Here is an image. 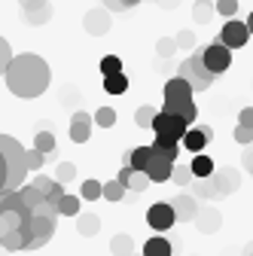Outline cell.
<instances>
[{"instance_id": "ab89813d", "label": "cell", "mask_w": 253, "mask_h": 256, "mask_svg": "<svg viewBox=\"0 0 253 256\" xmlns=\"http://www.w3.org/2000/svg\"><path fill=\"white\" fill-rule=\"evenodd\" d=\"M235 12H238V0H216V16L235 18Z\"/></svg>"}, {"instance_id": "ba28073f", "label": "cell", "mask_w": 253, "mask_h": 256, "mask_svg": "<svg viewBox=\"0 0 253 256\" xmlns=\"http://www.w3.org/2000/svg\"><path fill=\"white\" fill-rule=\"evenodd\" d=\"M210 180H214V189H216V198L232 196V192H238V186H241V174L235 168H216L210 174Z\"/></svg>"}, {"instance_id": "7a4b0ae2", "label": "cell", "mask_w": 253, "mask_h": 256, "mask_svg": "<svg viewBox=\"0 0 253 256\" xmlns=\"http://www.w3.org/2000/svg\"><path fill=\"white\" fill-rule=\"evenodd\" d=\"M177 74L192 86L196 92H208L210 86H214V80H216V74H210L208 68H204V58H202V49H192V55H189L180 68H177Z\"/></svg>"}, {"instance_id": "2e32d148", "label": "cell", "mask_w": 253, "mask_h": 256, "mask_svg": "<svg viewBox=\"0 0 253 256\" xmlns=\"http://www.w3.org/2000/svg\"><path fill=\"white\" fill-rule=\"evenodd\" d=\"M171 171H174V162H168V158H162V156L152 152L150 165H146L150 180H152V183H168V180H171Z\"/></svg>"}, {"instance_id": "e575fe53", "label": "cell", "mask_w": 253, "mask_h": 256, "mask_svg": "<svg viewBox=\"0 0 253 256\" xmlns=\"http://www.w3.org/2000/svg\"><path fill=\"white\" fill-rule=\"evenodd\" d=\"M171 180H174L177 186H189V183H192V180H196V174H192V168H189V165H177V162H174V171H171Z\"/></svg>"}, {"instance_id": "ac0fdd59", "label": "cell", "mask_w": 253, "mask_h": 256, "mask_svg": "<svg viewBox=\"0 0 253 256\" xmlns=\"http://www.w3.org/2000/svg\"><path fill=\"white\" fill-rule=\"evenodd\" d=\"M76 232L82 235V238H94L101 232V216L98 214H76Z\"/></svg>"}, {"instance_id": "8992f818", "label": "cell", "mask_w": 253, "mask_h": 256, "mask_svg": "<svg viewBox=\"0 0 253 256\" xmlns=\"http://www.w3.org/2000/svg\"><path fill=\"white\" fill-rule=\"evenodd\" d=\"M216 40L226 43L229 49H241V46H247V40H250V28H247V22L226 18V24L220 28V37H216Z\"/></svg>"}, {"instance_id": "83f0119b", "label": "cell", "mask_w": 253, "mask_h": 256, "mask_svg": "<svg viewBox=\"0 0 253 256\" xmlns=\"http://www.w3.org/2000/svg\"><path fill=\"white\" fill-rule=\"evenodd\" d=\"M104 196V183H98V180H82V186H80V198H86V202H98Z\"/></svg>"}, {"instance_id": "7dc6e473", "label": "cell", "mask_w": 253, "mask_h": 256, "mask_svg": "<svg viewBox=\"0 0 253 256\" xmlns=\"http://www.w3.org/2000/svg\"><path fill=\"white\" fill-rule=\"evenodd\" d=\"M238 122L247 125V128H253V107H244V110L238 113Z\"/></svg>"}, {"instance_id": "836d02e7", "label": "cell", "mask_w": 253, "mask_h": 256, "mask_svg": "<svg viewBox=\"0 0 253 256\" xmlns=\"http://www.w3.org/2000/svg\"><path fill=\"white\" fill-rule=\"evenodd\" d=\"M92 119H94V125H101V128H113L116 125V110L113 107H98Z\"/></svg>"}, {"instance_id": "7402d4cb", "label": "cell", "mask_w": 253, "mask_h": 256, "mask_svg": "<svg viewBox=\"0 0 253 256\" xmlns=\"http://www.w3.org/2000/svg\"><path fill=\"white\" fill-rule=\"evenodd\" d=\"M110 253H113V256H132V253H134V238L125 235V232L113 235V238H110Z\"/></svg>"}, {"instance_id": "f35d334b", "label": "cell", "mask_w": 253, "mask_h": 256, "mask_svg": "<svg viewBox=\"0 0 253 256\" xmlns=\"http://www.w3.org/2000/svg\"><path fill=\"white\" fill-rule=\"evenodd\" d=\"M174 40H177V49H186V52H192V49H196V40H198V37L192 34V30H186V28H183L180 34L174 37Z\"/></svg>"}, {"instance_id": "5b68a950", "label": "cell", "mask_w": 253, "mask_h": 256, "mask_svg": "<svg viewBox=\"0 0 253 256\" xmlns=\"http://www.w3.org/2000/svg\"><path fill=\"white\" fill-rule=\"evenodd\" d=\"M82 28H86V34L92 37H104L110 34V28H113V12L107 6H94L82 16Z\"/></svg>"}, {"instance_id": "4316f807", "label": "cell", "mask_w": 253, "mask_h": 256, "mask_svg": "<svg viewBox=\"0 0 253 256\" xmlns=\"http://www.w3.org/2000/svg\"><path fill=\"white\" fill-rule=\"evenodd\" d=\"M189 186H192V196L196 198H216V189H214V180L210 177H196Z\"/></svg>"}, {"instance_id": "ffe728a7", "label": "cell", "mask_w": 253, "mask_h": 256, "mask_svg": "<svg viewBox=\"0 0 253 256\" xmlns=\"http://www.w3.org/2000/svg\"><path fill=\"white\" fill-rule=\"evenodd\" d=\"M150 158H152V146H134V150H128V152L122 156V162L132 165V168H138V171H146Z\"/></svg>"}, {"instance_id": "b9f144b4", "label": "cell", "mask_w": 253, "mask_h": 256, "mask_svg": "<svg viewBox=\"0 0 253 256\" xmlns=\"http://www.w3.org/2000/svg\"><path fill=\"white\" fill-rule=\"evenodd\" d=\"M232 138L241 144V146H247V144H253V128H247V125H235V132H232Z\"/></svg>"}, {"instance_id": "8d00e7d4", "label": "cell", "mask_w": 253, "mask_h": 256, "mask_svg": "<svg viewBox=\"0 0 253 256\" xmlns=\"http://www.w3.org/2000/svg\"><path fill=\"white\" fill-rule=\"evenodd\" d=\"M177 52V40L174 37H159V40H156V55H159V58H171Z\"/></svg>"}, {"instance_id": "e0dca14e", "label": "cell", "mask_w": 253, "mask_h": 256, "mask_svg": "<svg viewBox=\"0 0 253 256\" xmlns=\"http://www.w3.org/2000/svg\"><path fill=\"white\" fill-rule=\"evenodd\" d=\"M150 146H152L156 156L168 158V162H177V156H180V140H171V138H162V134H156Z\"/></svg>"}, {"instance_id": "9a60e30c", "label": "cell", "mask_w": 253, "mask_h": 256, "mask_svg": "<svg viewBox=\"0 0 253 256\" xmlns=\"http://www.w3.org/2000/svg\"><path fill=\"white\" fill-rule=\"evenodd\" d=\"M34 186L43 192V196L58 208V202H61V196H64V183H58L55 177H46V174H37L34 177Z\"/></svg>"}, {"instance_id": "c3c4849f", "label": "cell", "mask_w": 253, "mask_h": 256, "mask_svg": "<svg viewBox=\"0 0 253 256\" xmlns=\"http://www.w3.org/2000/svg\"><path fill=\"white\" fill-rule=\"evenodd\" d=\"M152 4H159V6H165V10H174L180 0H152Z\"/></svg>"}, {"instance_id": "bcb514c9", "label": "cell", "mask_w": 253, "mask_h": 256, "mask_svg": "<svg viewBox=\"0 0 253 256\" xmlns=\"http://www.w3.org/2000/svg\"><path fill=\"white\" fill-rule=\"evenodd\" d=\"M49 0H18V6H22V12H30V10H40V6H46Z\"/></svg>"}, {"instance_id": "7c38bea8", "label": "cell", "mask_w": 253, "mask_h": 256, "mask_svg": "<svg viewBox=\"0 0 253 256\" xmlns=\"http://www.w3.org/2000/svg\"><path fill=\"white\" fill-rule=\"evenodd\" d=\"M116 180L128 189V192H144V189L152 183L146 171H138V168H132V165H122V171L116 174Z\"/></svg>"}, {"instance_id": "52a82bcc", "label": "cell", "mask_w": 253, "mask_h": 256, "mask_svg": "<svg viewBox=\"0 0 253 256\" xmlns=\"http://www.w3.org/2000/svg\"><path fill=\"white\" fill-rule=\"evenodd\" d=\"M174 222H177V214H174L171 202H156V204H150V210H146V226H150V229L168 232Z\"/></svg>"}, {"instance_id": "44dd1931", "label": "cell", "mask_w": 253, "mask_h": 256, "mask_svg": "<svg viewBox=\"0 0 253 256\" xmlns=\"http://www.w3.org/2000/svg\"><path fill=\"white\" fill-rule=\"evenodd\" d=\"M140 253H144V256H174V244H171L168 238H162V235H152V238L144 244Z\"/></svg>"}, {"instance_id": "6da1fadb", "label": "cell", "mask_w": 253, "mask_h": 256, "mask_svg": "<svg viewBox=\"0 0 253 256\" xmlns=\"http://www.w3.org/2000/svg\"><path fill=\"white\" fill-rule=\"evenodd\" d=\"M4 76H6V88L16 94V98H40V94L49 88V80H52L49 64L34 52L12 55Z\"/></svg>"}, {"instance_id": "3957f363", "label": "cell", "mask_w": 253, "mask_h": 256, "mask_svg": "<svg viewBox=\"0 0 253 256\" xmlns=\"http://www.w3.org/2000/svg\"><path fill=\"white\" fill-rule=\"evenodd\" d=\"M189 122L177 113H168V110H159L152 119V134H162V138H171V140H183Z\"/></svg>"}, {"instance_id": "74e56055", "label": "cell", "mask_w": 253, "mask_h": 256, "mask_svg": "<svg viewBox=\"0 0 253 256\" xmlns=\"http://www.w3.org/2000/svg\"><path fill=\"white\" fill-rule=\"evenodd\" d=\"M76 177V165L74 162H58V168H55V180L58 183H70Z\"/></svg>"}, {"instance_id": "f1b7e54d", "label": "cell", "mask_w": 253, "mask_h": 256, "mask_svg": "<svg viewBox=\"0 0 253 256\" xmlns=\"http://www.w3.org/2000/svg\"><path fill=\"white\" fill-rule=\"evenodd\" d=\"M156 113H159V110H156L152 104H144V107H138V110H134V125H138V128H152V119H156Z\"/></svg>"}, {"instance_id": "d6986e66", "label": "cell", "mask_w": 253, "mask_h": 256, "mask_svg": "<svg viewBox=\"0 0 253 256\" xmlns=\"http://www.w3.org/2000/svg\"><path fill=\"white\" fill-rule=\"evenodd\" d=\"M162 110L183 116L189 125H192V122L198 119V107H196V101H165V104H162Z\"/></svg>"}, {"instance_id": "d6a6232c", "label": "cell", "mask_w": 253, "mask_h": 256, "mask_svg": "<svg viewBox=\"0 0 253 256\" xmlns=\"http://www.w3.org/2000/svg\"><path fill=\"white\" fill-rule=\"evenodd\" d=\"M140 4V0H101V6H107L113 16H122V12H128Z\"/></svg>"}, {"instance_id": "7bdbcfd3", "label": "cell", "mask_w": 253, "mask_h": 256, "mask_svg": "<svg viewBox=\"0 0 253 256\" xmlns=\"http://www.w3.org/2000/svg\"><path fill=\"white\" fill-rule=\"evenodd\" d=\"M10 61H12V49H10V43L0 37V76L6 74V68H10Z\"/></svg>"}, {"instance_id": "30bf717a", "label": "cell", "mask_w": 253, "mask_h": 256, "mask_svg": "<svg viewBox=\"0 0 253 256\" xmlns=\"http://www.w3.org/2000/svg\"><path fill=\"white\" fill-rule=\"evenodd\" d=\"M171 208L177 214V222H192L202 204H198V198L192 196V192H183V196H174L171 198Z\"/></svg>"}, {"instance_id": "277c9868", "label": "cell", "mask_w": 253, "mask_h": 256, "mask_svg": "<svg viewBox=\"0 0 253 256\" xmlns=\"http://www.w3.org/2000/svg\"><path fill=\"white\" fill-rule=\"evenodd\" d=\"M202 58H204V68L220 76V74H226L229 64H232V49H229L226 43L214 40V43H208V46L202 49Z\"/></svg>"}, {"instance_id": "484cf974", "label": "cell", "mask_w": 253, "mask_h": 256, "mask_svg": "<svg viewBox=\"0 0 253 256\" xmlns=\"http://www.w3.org/2000/svg\"><path fill=\"white\" fill-rule=\"evenodd\" d=\"M49 18H52V4H46V6H40V10H30V12H22V22L30 24V28H40V24H46Z\"/></svg>"}, {"instance_id": "8fae6325", "label": "cell", "mask_w": 253, "mask_h": 256, "mask_svg": "<svg viewBox=\"0 0 253 256\" xmlns=\"http://www.w3.org/2000/svg\"><path fill=\"white\" fill-rule=\"evenodd\" d=\"M192 222H196V229L202 235H214V232H220V226H223V214L216 208H210V204H204V208H198Z\"/></svg>"}, {"instance_id": "4fadbf2b", "label": "cell", "mask_w": 253, "mask_h": 256, "mask_svg": "<svg viewBox=\"0 0 253 256\" xmlns=\"http://www.w3.org/2000/svg\"><path fill=\"white\" fill-rule=\"evenodd\" d=\"M92 125H94V119H92L86 110H76V113L70 116V140H74V144H86V140L92 138Z\"/></svg>"}, {"instance_id": "d4e9b609", "label": "cell", "mask_w": 253, "mask_h": 256, "mask_svg": "<svg viewBox=\"0 0 253 256\" xmlns=\"http://www.w3.org/2000/svg\"><path fill=\"white\" fill-rule=\"evenodd\" d=\"M214 16H216V4H210V0H196L192 4V18L198 24H210Z\"/></svg>"}, {"instance_id": "f546056e", "label": "cell", "mask_w": 253, "mask_h": 256, "mask_svg": "<svg viewBox=\"0 0 253 256\" xmlns=\"http://www.w3.org/2000/svg\"><path fill=\"white\" fill-rule=\"evenodd\" d=\"M80 202H82V198L68 196V192H64V196H61V202H58V214H61V216H76V214H80Z\"/></svg>"}, {"instance_id": "f907efd6", "label": "cell", "mask_w": 253, "mask_h": 256, "mask_svg": "<svg viewBox=\"0 0 253 256\" xmlns=\"http://www.w3.org/2000/svg\"><path fill=\"white\" fill-rule=\"evenodd\" d=\"M244 256H253V241L247 244V250H244Z\"/></svg>"}, {"instance_id": "4dcf8cb0", "label": "cell", "mask_w": 253, "mask_h": 256, "mask_svg": "<svg viewBox=\"0 0 253 256\" xmlns=\"http://www.w3.org/2000/svg\"><path fill=\"white\" fill-rule=\"evenodd\" d=\"M125 192H128V189H125L119 180H107V183H104V196H101V198H107V202H122V198H125Z\"/></svg>"}, {"instance_id": "ee69618b", "label": "cell", "mask_w": 253, "mask_h": 256, "mask_svg": "<svg viewBox=\"0 0 253 256\" xmlns=\"http://www.w3.org/2000/svg\"><path fill=\"white\" fill-rule=\"evenodd\" d=\"M6 180H10V168H6V156L0 150V192H6Z\"/></svg>"}, {"instance_id": "9c48e42d", "label": "cell", "mask_w": 253, "mask_h": 256, "mask_svg": "<svg viewBox=\"0 0 253 256\" xmlns=\"http://www.w3.org/2000/svg\"><path fill=\"white\" fill-rule=\"evenodd\" d=\"M210 138H214V132H210L208 125H189L186 134H183V140H180V146L196 156V152H204V146L210 144Z\"/></svg>"}, {"instance_id": "f6af8a7d", "label": "cell", "mask_w": 253, "mask_h": 256, "mask_svg": "<svg viewBox=\"0 0 253 256\" xmlns=\"http://www.w3.org/2000/svg\"><path fill=\"white\" fill-rule=\"evenodd\" d=\"M241 165H244L247 174H253V144H247V150L241 152Z\"/></svg>"}, {"instance_id": "cb8c5ba5", "label": "cell", "mask_w": 253, "mask_h": 256, "mask_svg": "<svg viewBox=\"0 0 253 256\" xmlns=\"http://www.w3.org/2000/svg\"><path fill=\"white\" fill-rule=\"evenodd\" d=\"M104 92L107 94H125V92H128V76H125V70L104 76Z\"/></svg>"}, {"instance_id": "60d3db41", "label": "cell", "mask_w": 253, "mask_h": 256, "mask_svg": "<svg viewBox=\"0 0 253 256\" xmlns=\"http://www.w3.org/2000/svg\"><path fill=\"white\" fill-rule=\"evenodd\" d=\"M43 162H46V152H40L37 146H34V150H28V171H40Z\"/></svg>"}, {"instance_id": "603a6c76", "label": "cell", "mask_w": 253, "mask_h": 256, "mask_svg": "<svg viewBox=\"0 0 253 256\" xmlns=\"http://www.w3.org/2000/svg\"><path fill=\"white\" fill-rule=\"evenodd\" d=\"M189 168H192V174H196V177H210V174L216 171L214 158H210V156H204V152H196V156H192V162H189Z\"/></svg>"}, {"instance_id": "681fc988", "label": "cell", "mask_w": 253, "mask_h": 256, "mask_svg": "<svg viewBox=\"0 0 253 256\" xmlns=\"http://www.w3.org/2000/svg\"><path fill=\"white\" fill-rule=\"evenodd\" d=\"M247 28H250V37H253V12L247 16Z\"/></svg>"}, {"instance_id": "5bb4252c", "label": "cell", "mask_w": 253, "mask_h": 256, "mask_svg": "<svg viewBox=\"0 0 253 256\" xmlns=\"http://www.w3.org/2000/svg\"><path fill=\"white\" fill-rule=\"evenodd\" d=\"M192 94H196V88L189 86L180 74L165 82V101H192Z\"/></svg>"}, {"instance_id": "1f68e13d", "label": "cell", "mask_w": 253, "mask_h": 256, "mask_svg": "<svg viewBox=\"0 0 253 256\" xmlns=\"http://www.w3.org/2000/svg\"><path fill=\"white\" fill-rule=\"evenodd\" d=\"M34 146H37L40 152H46V156H55V134H52V132H37Z\"/></svg>"}, {"instance_id": "d590c367", "label": "cell", "mask_w": 253, "mask_h": 256, "mask_svg": "<svg viewBox=\"0 0 253 256\" xmlns=\"http://www.w3.org/2000/svg\"><path fill=\"white\" fill-rule=\"evenodd\" d=\"M98 68H101V76L119 74V70H122V58H119V55H104V58H101V64H98Z\"/></svg>"}]
</instances>
